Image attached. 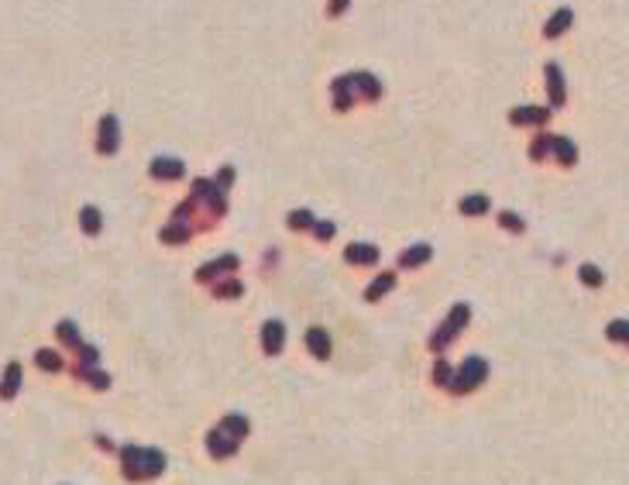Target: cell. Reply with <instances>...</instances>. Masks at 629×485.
<instances>
[{
  "instance_id": "obj_2",
  "label": "cell",
  "mask_w": 629,
  "mask_h": 485,
  "mask_svg": "<svg viewBox=\"0 0 629 485\" xmlns=\"http://www.w3.org/2000/svg\"><path fill=\"white\" fill-rule=\"evenodd\" d=\"M478 379H485V365L471 358V361H464V372H461V379L454 382V389H471Z\"/></svg>"
},
{
  "instance_id": "obj_14",
  "label": "cell",
  "mask_w": 629,
  "mask_h": 485,
  "mask_svg": "<svg viewBox=\"0 0 629 485\" xmlns=\"http://www.w3.org/2000/svg\"><path fill=\"white\" fill-rule=\"evenodd\" d=\"M18 375H21V372H18V365H14V369L7 372V382H4V396H11V389H18Z\"/></svg>"
},
{
  "instance_id": "obj_12",
  "label": "cell",
  "mask_w": 629,
  "mask_h": 485,
  "mask_svg": "<svg viewBox=\"0 0 629 485\" xmlns=\"http://www.w3.org/2000/svg\"><path fill=\"white\" fill-rule=\"evenodd\" d=\"M581 279H585V282H591V286H598V282H602V272L591 269V265H585V269H581Z\"/></svg>"
},
{
  "instance_id": "obj_6",
  "label": "cell",
  "mask_w": 629,
  "mask_h": 485,
  "mask_svg": "<svg viewBox=\"0 0 629 485\" xmlns=\"http://www.w3.org/2000/svg\"><path fill=\"white\" fill-rule=\"evenodd\" d=\"M152 169L158 175H165V179H169V175H182V162H165V158H162V162H155Z\"/></svg>"
},
{
  "instance_id": "obj_3",
  "label": "cell",
  "mask_w": 629,
  "mask_h": 485,
  "mask_svg": "<svg viewBox=\"0 0 629 485\" xmlns=\"http://www.w3.org/2000/svg\"><path fill=\"white\" fill-rule=\"evenodd\" d=\"M306 337H309L306 344H309V351H313V354H320V358H327V354H330V344H327V334H324V330H309Z\"/></svg>"
},
{
  "instance_id": "obj_18",
  "label": "cell",
  "mask_w": 629,
  "mask_h": 485,
  "mask_svg": "<svg viewBox=\"0 0 629 485\" xmlns=\"http://www.w3.org/2000/svg\"><path fill=\"white\" fill-rule=\"evenodd\" d=\"M292 224H309V214H292Z\"/></svg>"
},
{
  "instance_id": "obj_10",
  "label": "cell",
  "mask_w": 629,
  "mask_h": 485,
  "mask_svg": "<svg viewBox=\"0 0 629 485\" xmlns=\"http://www.w3.org/2000/svg\"><path fill=\"white\" fill-rule=\"evenodd\" d=\"M389 286H392V275H382L379 282H375V286L368 289V299H375V296H382V292L389 289Z\"/></svg>"
},
{
  "instance_id": "obj_5",
  "label": "cell",
  "mask_w": 629,
  "mask_h": 485,
  "mask_svg": "<svg viewBox=\"0 0 629 485\" xmlns=\"http://www.w3.org/2000/svg\"><path fill=\"white\" fill-rule=\"evenodd\" d=\"M265 348L268 351H279V348H282V324H275V320H272V324L265 327Z\"/></svg>"
},
{
  "instance_id": "obj_19",
  "label": "cell",
  "mask_w": 629,
  "mask_h": 485,
  "mask_svg": "<svg viewBox=\"0 0 629 485\" xmlns=\"http://www.w3.org/2000/svg\"><path fill=\"white\" fill-rule=\"evenodd\" d=\"M344 4H347V0H334V7H330V11L337 14V11H344Z\"/></svg>"
},
{
  "instance_id": "obj_17",
  "label": "cell",
  "mask_w": 629,
  "mask_h": 485,
  "mask_svg": "<svg viewBox=\"0 0 629 485\" xmlns=\"http://www.w3.org/2000/svg\"><path fill=\"white\" fill-rule=\"evenodd\" d=\"M502 224H506V227H513V231H519V217H509V214H506V217H502Z\"/></svg>"
},
{
  "instance_id": "obj_9",
  "label": "cell",
  "mask_w": 629,
  "mask_h": 485,
  "mask_svg": "<svg viewBox=\"0 0 629 485\" xmlns=\"http://www.w3.org/2000/svg\"><path fill=\"white\" fill-rule=\"evenodd\" d=\"M426 255H430V248H423V245H419V248H413V252L402 258V265H416V262H423Z\"/></svg>"
},
{
  "instance_id": "obj_8",
  "label": "cell",
  "mask_w": 629,
  "mask_h": 485,
  "mask_svg": "<svg viewBox=\"0 0 629 485\" xmlns=\"http://www.w3.org/2000/svg\"><path fill=\"white\" fill-rule=\"evenodd\" d=\"M485 207H488V200H485V196H468L464 214H485Z\"/></svg>"
},
{
  "instance_id": "obj_7",
  "label": "cell",
  "mask_w": 629,
  "mask_h": 485,
  "mask_svg": "<svg viewBox=\"0 0 629 485\" xmlns=\"http://www.w3.org/2000/svg\"><path fill=\"white\" fill-rule=\"evenodd\" d=\"M103 152H114V117H107L103 120V145H100Z\"/></svg>"
},
{
  "instance_id": "obj_4",
  "label": "cell",
  "mask_w": 629,
  "mask_h": 485,
  "mask_svg": "<svg viewBox=\"0 0 629 485\" xmlns=\"http://www.w3.org/2000/svg\"><path fill=\"white\" fill-rule=\"evenodd\" d=\"M347 258H351V262H375L379 252L368 248V245H351V248H347Z\"/></svg>"
},
{
  "instance_id": "obj_11",
  "label": "cell",
  "mask_w": 629,
  "mask_h": 485,
  "mask_svg": "<svg viewBox=\"0 0 629 485\" xmlns=\"http://www.w3.org/2000/svg\"><path fill=\"white\" fill-rule=\"evenodd\" d=\"M568 21H571V14H568V11H560V14H557V18L550 21V28H547V35H557V31H560V28H564Z\"/></svg>"
},
{
  "instance_id": "obj_1",
  "label": "cell",
  "mask_w": 629,
  "mask_h": 485,
  "mask_svg": "<svg viewBox=\"0 0 629 485\" xmlns=\"http://www.w3.org/2000/svg\"><path fill=\"white\" fill-rule=\"evenodd\" d=\"M124 465L134 478H155L162 468H165V458L162 454H152V451H138V447H128L124 451Z\"/></svg>"
},
{
  "instance_id": "obj_13",
  "label": "cell",
  "mask_w": 629,
  "mask_h": 485,
  "mask_svg": "<svg viewBox=\"0 0 629 485\" xmlns=\"http://www.w3.org/2000/svg\"><path fill=\"white\" fill-rule=\"evenodd\" d=\"M83 224H86V231L93 234L96 227H100V214H93V210H83Z\"/></svg>"
},
{
  "instance_id": "obj_16",
  "label": "cell",
  "mask_w": 629,
  "mask_h": 485,
  "mask_svg": "<svg viewBox=\"0 0 629 485\" xmlns=\"http://www.w3.org/2000/svg\"><path fill=\"white\" fill-rule=\"evenodd\" d=\"M38 361H45V369H58V358H55V354H48V351H45V354H38Z\"/></svg>"
},
{
  "instance_id": "obj_15",
  "label": "cell",
  "mask_w": 629,
  "mask_h": 485,
  "mask_svg": "<svg viewBox=\"0 0 629 485\" xmlns=\"http://www.w3.org/2000/svg\"><path fill=\"white\" fill-rule=\"evenodd\" d=\"M464 320H468V307H458V313H451V324H454V327H461Z\"/></svg>"
}]
</instances>
